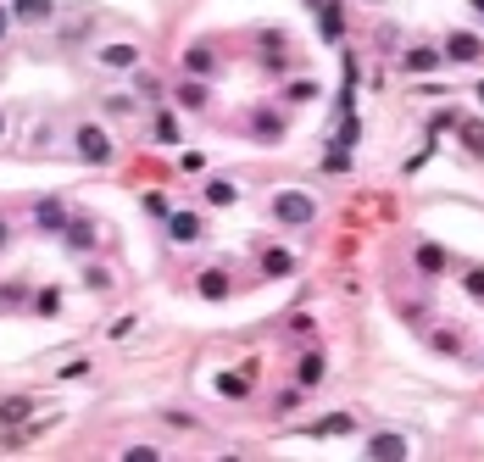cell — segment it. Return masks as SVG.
<instances>
[{"label":"cell","mask_w":484,"mask_h":462,"mask_svg":"<svg viewBox=\"0 0 484 462\" xmlns=\"http://www.w3.org/2000/svg\"><path fill=\"white\" fill-rule=\"evenodd\" d=\"M273 218H279L284 228H306L312 218H318V201L301 195V190H279L273 195Z\"/></svg>","instance_id":"obj_1"},{"label":"cell","mask_w":484,"mask_h":462,"mask_svg":"<svg viewBox=\"0 0 484 462\" xmlns=\"http://www.w3.org/2000/svg\"><path fill=\"white\" fill-rule=\"evenodd\" d=\"M73 151H78V162L107 167V162H112V134H107V129H95V123H83V129L73 134Z\"/></svg>","instance_id":"obj_2"},{"label":"cell","mask_w":484,"mask_h":462,"mask_svg":"<svg viewBox=\"0 0 484 462\" xmlns=\"http://www.w3.org/2000/svg\"><path fill=\"white\" fill-rule=\"evenodd\" d=\"M67 206H61L56 195H45V201H34V228H39V235H67Z\"/></svg>","instance_id":"obj_3"},{"label":"cell","mask_w":484,"mask_h":462,"mask_svg":"<svg viewBox=\"0 0 484 462\" xmlns=\"http://www.w3.org/2000/svg\"><path fill=\"white\" fill-rule=\"evenodd\" d=\"M250 134H257L262 145H279V139H284V112H273V107L250 112Z\"/></svg>","instance_id":"obj_4"},{"label":"cell","mask_w":484,"mask_h":462,"mask_svg":"<svg viewBox=\"0 0 484 462\" xmlns=\"http://www.w3.org/2000/svg\"><path fill=\"white\" fill-rule=\"evenodd\" d=\"M173 100H179V107H184V112H201V107H206V100H212V90H206V78H195V73H184V84H179V90H173Z\"/></svg>","instance_id":"obj_5"},{"label":"cell","mask_w":484,"mask_h":462,"mask_svg":"<svg viewBox=\"0 0 484 462\" xmlns=\"http://www.w3.org/2000/svg\"><path fill=\"white\" fill-rule=\"evenodd\" d=\"M484 56V39L479 34H451L446 39V61H462V68H468V61H479Z\"/></svg>","instance_id":"obj_6"},{"label":"cell","mask_w":484,"mask_h":462,"mask_svg":"<svg viewBox=\"0 0 484 462\" xmlns=\"http://www.w3.org/2000/svg\"><path fill=\"white\" fill-rule=\"evenodd\" d=\"M12 17H17V23H51V17H56V0H12Z\"/></svg>","instance_id":"obj_7"},{"label":"cell","mask_w":484,"mask_h":462,"mask_svg":"<svg viewBox=\"0 0 484 462\" xmlns=\"http://www.w3.org/2000/svg\"><path fill=\"white\" fill-rule=\"evenodd\" d=\"M167 240H173V245H195L201 240V218L195 212H173V218H167Z\"/></svg>","instance_id":"obj_8"},{"label":"cell","mask_w":484,"mask_h":462,"mask_svg":"<svg viewBox=\"0 0 484 462\" xmlns=\"http://www.w3.org/2000/svg\"><path fill=\"white\" fill-rule=\"evenodd\" d=\"M323 373H329L323 351H306L301 362H296V385H301V390H318V385H323Z\"/></svg>","instance_id":"obj_9"},{"label":"cell","mask_w":484,"mask_h":462,"mask_svg":"<svg viewBox=\"0 0 484 462\" xmlns=\"http://www.w3.org/2000/svg\"><path fill=\"white\" fill-rule=\"evenodd\" d=\"M262 273H267V279H290V273H296V251L267 245V251H262Z\"/></svg>","instance_id":"obj_10"},{"label":"cell","mask_w":484,"mask_h":462,"mask_svg":"<svg viewBox=\"0 0 484 462\" xmlns=\"http://www.w3.org/2000/svg\"><path fill=\"white\" fill-rule=\"evenodd\" d=\"M368 457H373V462H401V457H407V440H401V434H373V440H368Z\"/></svg>","instance_id":"obj_11"},{"label":"cell","mask_w":484,"mask_h":462,"mask_svg":"<svg viewBox=\"0 0 484 462\" xmlns=\"http://www.w3.org/2000/svg\"><path fill=\"white\" fill-rule=\"evenodd\" d=\"M312 12H318V34H323L329 45H334V39L345 34V17H340V6H334V0H318V6H312Z\"/></svg>","instance_id":"obj_12"},{"label":"cell","mask_w":484,"mask_h":462,"mask_svg":"<svg viewBox=\"0 0 484 462\" xmlns=\"http://www.w3.org/2000/svg\"><path fill=\"white\" fill-rule=\"evenodd\" d=\"M440 61H446V51H434V45H412V51L401 56V68H407V73H434Z\"/></svg>","instance_id":"obj_13"},{"label":"cell","mask_w":484,"mask_h":462,"mask_svg":"<svg viewBox=\"0 0 484 462\" xmlns=\"http://www.w3.org/2000/svg\"><path fill=\"white\" fill-rule=\"evenodd\" d=\"M184 73L212 78V73H218V56H212V45H189V51H184Z\"/></svg>","instance_id":"obj_14"},{"label":"cell","mask_w":484,"mask_h":462,"mask_svg":"<svg viewBox=\"0 0 484 462\" xmlns=\"http://www.w3.org/2000/svg\"><path fill=\"white\" fill-rule=\"evenodd\" d=\"M318 78H290L284 84V107H306V100H318Z\"/></svg>","instance_id":"obj_15"},{"label":"cell","mask_w":484,"mask_h":462,"mask_svg":"<svg viewBox=\"0 0 484 462\" xmlns=\"http://www.w3.org/2000/svg\"><path fill=\"white\" fill-rule=\"evenodd\" d=\"M312 434H323V440L329 434H356V418L351 412H323L318 424H312Z\"/></svg>","instance_id":"obj_16"},{"label":"cell","mask_w":484,"mask_h":462,"mask_svg":"<svg viewBox=\"0 0 484 462\" xmlns=\"http://www.w3.org/2000/svg\"><path fill=\"white\" fill-rule=\"evenodd\" d=\"M417 273H424V279H440V273H446V251H440V245H417Z\"/></svg>","instance_id":"obj_17"},{"label":"cell","mask_w":484,"mask_h":462,"mask_svg":"<svg viewBox=\"0 0 484 462\" xmlns=\"http://www.w3.org/2000/svg\"><path fill=\"white\" fill-rule=\"evenodd\" d=\"M28 412H34V402H28V395H6V402H0V424H6V429H17Z\"/></svg>","instance_id":"obj_18"},{"label":"cell","mask_w":484,"mask_h":462,"mask_svg":"<svg viewBox=\"0 0 484 462\" xmlns=\"http://www.w3.org/2000/svg\"><path fill=\"white\" fill-rule=\"evenodd\" d=\"M184 134H179V117L173 112H156V123H151V145H179Z\"/></svg>","instance_id":"obj_19"},{"label":"cell","mask_w":484,"mask_h":462,"mask_svg":"<svg viewBox=\"0 0 484 462\" xmlns=\"http://www.w3.org/2000/svg\"><path fill=\"white\" fill-rule=\"evenodd\" d=\"M134 61H139L134 45H100V68H123V73H129Z\"/></svg>","instance_id":"obj_20"},{"label":"cell","mask_w":484,"mask_h":462,"mask_svg":"<svg viewBox=\"0 0 484 462\" xmlns=\"http://www.w3.org/2000/svg\"><path fill=\"white\" fill-rule=\"evenodd\" d=\"M61 240H67L73 251H95V240H100V235H95V223H78V218H73V223H67V235H61Z\"/></svg>","instance_id":"obj_21"},{"label":"cell","mask_w":484,"mask_h":462,"mask_svg":"<svg viewBox=\"0 0 484 462\" xmlns=\"http://www.w3.org/2000/svg\"><path fill=\"white\" fill-rule=\"evenodd\" d=\"M195 290H201V296H206V301H223V296H228V279H223V273H218V267H206V273H201V279H195Z\"/></svg>","instance_id":"obj_22"},{"label":"cell","mask_w":484,"mask_h":462,"mask_svg":"<svg viewBox=\"0 0 484 462\" xmlns=\"http://www.w3.org/2000/svg\"><path fill=\"white\" fill-rule=\"evenodd\" d=\"M201 195H206V206H234V201H240V190H234V184H223V179L201 184Z\"/></svg>","instance_id":"obj_23"},{"label":"cell","mask_w":484,"mask_h":462,"mask_svg":"<svg viewBox=\"0 0 484 462\" xmlns=\"http://www.w3.org/2000/svg\"><path fill=\"white\" fill-rule=\"evenodd\" d=\"M212 385H218V395H228V402H245V395H250V385L240 379V373H218Z\"/></svg>","instance_id":"obj_24"},{"label":"cell","mask_w":484,"mask_h":462,"mask_svg":"<svg viewBox=\"0 0 484 462\" xmlns=\"http://www.w3.org/2000/svg\"><path fill=\"white\" fill-rule=\"evenodd\" d=\"M462 145H468V156L484 162V123H462Z\"/></svg>","instance_id":"obj_25"},{"label":"cell","mask_w":484,"mask_h":462,"mask_svg":"<svg viewBox=\"0 0 484 462\" xmlns=\"http://www.w3.org/2000/svg\"><path fill=\"white\" fill-rule=\"evenodd\" d=\"M34 312H39V318H56V312H61V290H39V296H34Z\"/></svg>","instance_id":"obj_26"},{"label":"cell","mask_w":484,"mask_h":462,"mask_svg":"<svg viewBox=\"0 0 484 462\" xmlns=\"http://www.w3.org/2000/svg\"><path fill=\"white\" fill-rule=\"evenodd\" d=\"M323 173H351V151H340V145H329V156H323Z\"/></svg>","instance_id":"obj_27"},{"label":"cell","mask_w":484,"mask_h":462,"mask_svg":"<svg viewBox=\"0 0 484 462\" xmlns=\"http://www.w3.org/2000/svg\"><path fill=\"white\" fill-rule=\"evenodd\" d=\"M145 212H151V218H162V223H167V218H173V201H167L162 190H151V195H145Z\"/></svg>","instance_id":"obj_28"},{"label":"cell","mask_w":484,"mask_h":462,"mask_svg":"<svg viewBox=\"0 0 484 462\" xmlns=\"http://www.w3.org/2000/svg\"><path fill=\"white\" fill-rule=\"evenodd\" d=\"M134 112V95H112L107 100V117H129Z\"/></svg>","instance_id":"obj_29"},{"label":"cell","mask_w":484,"mask_h":462,"mask_svg":"<svg viewBox=\"0 0 484 462\" xmlns=\"http://www.w3.org/2000/svg\"><path fill=\"white\" fill-rule=\"evenodd\" d=\"M434 351H446V356H456V351H462V340H456V334H451V329H440V334H434Z\"/></svg>","instance_id":"obj_30"},{"label":"cell","mask_w":484,"mask_h":462,"mask_svg":"<svg viewBox=\"0 0 484 462\" xmlns=\"http://www.w3.org/2000/svg\"><path fill=\"white\" fill-rule=\"evenodd\" d=\"M123 457H129V462H156L162 451H156V446H129V451H123Z\"/></svg>","instance_id":"obj_31"},{"label":"cell","mask_w":484,"mask_h":462,"mask_svg":"<svg viewBox=\"0 0 484 462\" xmlns=\"http://www.w3.org/2000/svg\"><path fill=\"white\" fill-rule=\"evenodd\" d=\"M139 95H145V100H162V84H156L151 73H139Z\"/></svg>","instance_id":"obj_32"},{"label":"cell","mask_w":484,"mask_h":462,"mask_svg":"<svg viewBox=\"0 0 484 462\" xmlns=\"http://www.w3.org/2000/svg\"><path fill=\"white\" fill-rule=\"evenodd\" d=\"M273 407H279V412H296V407H301V385H296V390H284V395H279Z\"/></svg>","instance_id":"obj_33"},{"label":"cell","mask_w":484,"mask_h":462,"mask_svg":"<svg viewBox=\"0 0 484 462\" xmlns=\"http://www.w3.org/2000/svg\"><path fill=\"white\" fill-rule=\"evenodd\" d=\"M462 284H468V296H479V301H484V267H473V273H468Z\"/></svg>","instance_id":"obj_34"},{"label":"cell","mask_w":484,"mask_h":462,"mask_svg":"<svg viewBox=\"0 0 484 462\" xmlns=\"http://www.w3.org/2000/svg\"><path fill=\"white\" fill-rule=\"evenodd\" d=\"M12 23H17V17H12V6H0V39L12 34Z\"/></svg>","instance_id":"obj_35"},{"label":"cell","mask_w":484,"mask_h":462,"mask_svg":"<svg viewBox=\"0 0 484 462\" xmlns=\"http://www.w3.org/2000/svg\"><path fill=\"white\" fill-rule=\"evenodd\" d=\"M12 245V228H6V218H0V251H6Z\"/></svg>","instance_id":"obj_36"},{"label":"cell","mask_w":484,"mask_h":462,"mask_svg":"<svg viewBox=\"0 0 484 462\" xmlns=\"http://www.w3.org/2000/svg\"><path fill=\"white\" fill-rule=\"evenodd\" d=\"M473 12H479V17H484V0H473Z\"/></svg>","instance_id":"obj_37"},{"label":"cell","mask_w":484,"mask_h":462,"mask_svg":"<svg viewBox=\"0 0 484 462\" xmlns=\"http://www.w3.org/2000/svg\"><path fill=\"white\" fill-rule=\"evenodd\" d=\"M0 134H6V112H0Z\"/></svg>","instance_id":"obj_38"},{"label":"cell","mask_w":484,"mask_h":462,"mask_svg":"<svg viewBox=\"0 0 484 462\" xmlns=\"http://www.w3.org/2000/svg\"><path fill=\"white\" fill-rule=\"evenodd\" d=\"M479 107H484V84H479Z\"/></svg>","instance_id":"obj_39"},{"label":"cell","mask_w":484,"mask_h":462,"mask_svg":"<svg viewBox=\"0 0 484 462\" xmlns=\"http://www.w3.org/2000/svg\"><path fill=\"white\" fill-rule=\"evenodd\" d=\"M362 6H378V0H362Z\"/></svg>","instance_id":"obj_40"}]
</instances>
